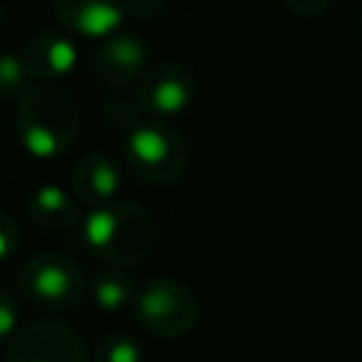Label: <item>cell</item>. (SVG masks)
Masks as SVG:
<instances>
[{
    "mask_svg": "<svg viewBox=\"0 0 362 362\" xmlns=\"http://www.w3.org/2000/svg\"><path fill=\"white\" fill-rule=\"evenodd\" d=\"M28 79L25 62L20 54H0V93H17Z\"/></svg>",
    "mask_w": 362,
    "mask_h": 362,
    "instance_id": "7",
    "label": "cell"
},
{
    "mask_svg": "<svg viewBox=\"0 0 362 362\" xmlns=\"http://www.w3.org/2000/svg\"><path fill=\"white\" fill-rule=\"evenodd\" d=\"M122 300H124V294H122L119 286H113V283H102L99 286V303L102 305H119Z\"/></svg>",
    "mask_w": 362,
    "mask_h": 362,
    "instance_id": "14",
    "label": "cell"
},
{
    "mask_svg": "<svg viewBox=\"0 0 362 362\" xmlns=\"http://www.w3.org/2000/svg\"><path fill=\"white\" fill-rule=\"evenodd\" d=\"M3 255H6V238L0 235V257H3Z\"/></svg>",
    "mask_w": 362,
    "mask_h": 362,
    "instance_id": "17",
    "label": "cell"
},
{
    "mask_svg": "<svg viewBox=\"0 0 362 362\" xmlns=\"http://www.w3.org/2000/svg\"><path fill=\"white\" fill-rule=\"evenodd\" d=\"M294 14H300V17H320L322 11H328L331 8V3L334 0H283Z\"/></svg>",
    "mask_w": 362,
    "mask_h": 362,
    "instance_id": "11",
    "label": "cell"
},
{
    "mask_svg": "<svg viewBox=\"0 0 362 362\" xmlns=\"http://www.w3.org/2000/svg\"><path fill=\"white\" fill-rule=\"evenodd\" d=\"M127 150L136 161H141L147 167H161L175 156L178 136L158 124H136L127 136Z\"/></svg>",
    "mask_w": 362,
    "mask_h": 362,
    "instance_id": "6",
    "label": "cell"
},
{
    "mask_svg": "<svg viewBox=\"0 0 362 362\" xmlns=\"http://www.w3.org/2000/svg\"><path fill=\"white\" fill-rule=\"evenodd\" d=\"M192 93H195L192 74L175 62H161V65L150 68L139 85V99L144 102V107H150L156 113L184 110L192 102Z\"/></svg>",
    "mask_w": 362,
    "mask_h": 362,
    "instance_id": "4",
    "label": "cell"
},
{
    "mask_svg": "<svg viewBox=\"0 0 362 362\" xmlns=\"http://www.w3.org/2000/svg\"><path fill=\"white\" fill-rule=\"evenodd\" d=\"M76 59H79L76 42L68 34H57V31H40L25 45V54H23L28 76H37V79L68 76L76 68Z\"/></svg>",
    "mask_w": 362,
    "mask_h": 362,
    "instance_id": "5",
    "label": "cell"
},
{
    "mask_svg": "<svg viewBox=\"0 0 362 362\" xmlns=\"http://www.w3.org/2000/svg\"><path fill=\"white\" fill-rule=\"evenodd\" d=\"M40 201H42V206H48V209H57V206H62V192L54 189V187H48V189L40 192Z\"/></svg>",
    "mask_w": 362,
    "mask_h": 362,
    "instance_id": "15",
    "label": "cell"
},
{
    "mask_svg": "<svg viewBox=\"0 0 362 362\" xmlns=\"http://www.w3.org/2000/svg\"><path fill=\"white\" fill-rule=\"evenodd\" d=\"M127 14L136 17H158V11L164 8V0H124Z\"/></svg>",
    "mask_w": 362,
    "mask_h": 362,
    "instance_id": "12",
    "label": "cell"
},
{
    "mask_svg": "<svg viewBox=\"0 0 362 362\" xmlns=\"http://www.w3.org/2000/svg\"><path fill=\"white\" fill-rule=\"evenodd\" d=\"M144 65H147V45L141 42V37H136L124 28L102 37V45L93 57V71H96L99 82H105L110 88L139 79Z\"/></svg>",
    "mask_w": 362,
    "mask_h": 362,
    "instance_id": "2",
    "label": "cell"
},
{
    "mask_svg": "<svg viewBox=\"0 0 362 362\" xmlns=\"http://www.w3.org/2000/svg\"><path fill=\"white\" fill-rule=\"evenodd\" d=\"M110 362H139V351L133 342H119L110 351Z\"/></svg>",
    "mask_w": 362,
    "mask_h": 362,
    "instance_id": "13",
    "label": "cell"
},
{
    "mask_svg": "<svg viewBox=\"0 0 362 362\" xmlns=\"http://www.w3.org/2000/svg\"><path fill=\"white\" fill-rule=\"evenodd\" d=\"M74 122H76V113L71 99L54 88L31 90L20 110L23 141L40 158H48L57 150H62V144L74 130Z\"/></svg>",
    "mask_w": 362,
    "mask_h": 362,
    "instance_id": "1",
    "label": "cell"
},
{
    "mask_svg": "<svg viewBox=\"0 0 362 362\" xmlns=\"http://www.w3.org/2000/svg\"><path fill=\"white\" fill-rule=\"evenodd\" d=\"M65 286H68V277H65V272H59V269H45V272L37 277V288H40L45 297H59V294L65 291Z\"/></svg>",
    "mask_w": 362,
    "mask_h": 362,
    "instance_id": "10",
    "label": "cell"
},
{
    "mask_svg": "<svg viewBox=\"0 0 362 362\" xmlns=\"http://www.w3.org/2000/svg\"><path fill=\"white\" fill-rule=\"evenodd\" d=\"M113 229H116V221H113L110 212H93V215L88 218V223H85V235H88V240H90L93 246L107 243L110 235H113Z\"/></svg>",
    "mask_w": 362,
    "mask_h": 362,
    "instance_id": "8",
    "label": "cell"
},
{
    "mask_svg": "<svg viewBox=\"0 0 362 362\" xmlns=\"http://www.w3.org/2000/svg\"><path fill=\"white\" fill-rule=\"evenodd\" d=\"M54 11L68 31L88 40H102L127 20L124 0H54Z\"/></svg>",
    "mask_w": 362,
    "mask_h": 362,
    "instance_id": "3",
    "label": "cell"
},
{
    "mask_svg": "<svg viewBox=\"0 0 362 362\" xmlns=\"http://www.w3.org/2000/svg\"><path fill=\"white\" fill-rule=\"evenodd\" d=\"M11 325H14V314H11L8 308H3V305H0V334H3V331H8Z\"/></svg>",
    "mask_w": 362,
    "mask_h": 362,
    "instance_id": "16",
    "label": "cell"
},
{
    "mask_svg": "<svg viewBox=\"0 0 362 362\" xmlns=\"http://www.w3.org/2000/svg\"><path fill=\"white\" fill-rule=\"evenodd\" d=\"M90 184H93V189H99V192H113V187H116V173H113V167H110L105 158H93V164H90Z\"/></svg>",
    "mask_w": 362,
    "mask_h": 362,
    "instance_id": "9",
    "label": "cell"
}]
</instances>
